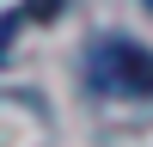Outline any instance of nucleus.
<instances>
[{"mask_svg": "<svg viewBox=\"0 0 153 147\" xmlns=\"http://www.w3.org/2000/svg\"><path fill=\"white\" fill-rule=\"evenodd\" d=\"M61 6H68V0H25L19 19H61Z\"/></svg>", "mask_w": 153, "mask_h": 147, "instance_id": "nucleus-2", "label": "nucleus"}, {"mask_svg": "<svg viewBox=\"0 0 153 147\" xmlns=\"http://www.w3.org/2000/svg\"><path fill=\"white\" fill-rule=\"evenodd\" d=\"M147 12H153V0H147Z\"/></svg>", "mask_w": 153, "mask_h": 147, "instance_id": "nucleus-3", "label": "nucleus"}, {"mask_svg": "<svg viewBox=\"0 0 153 147\" xmlns=\"http://www.w3.org/2000/svg\"><path fill=\"white\" fill-rule=\"evenodd\" d=\"M92 86L98 92H129V98H153V55L135 43H98L92 49Z\"/></svg>", "mask_w": 153, "mask_h": 147, "instance_id": "nucleus-1", "label": "nucleus"}]
</instances>
